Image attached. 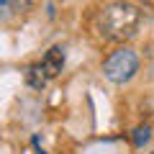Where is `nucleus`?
I'll list each match as a JSON object with an SVG mask.
<instances>
[{"label":"nucleus","mask_w":154,"mask_h":154,"mask_svg":"<svg viewBox=\"0 0 154 154\" xmlns=\"http://www.w3.org/2000/svg\"><path fill=\"white\" fill-rule=\"evenodd\" d=\"M152 154H154V152H152Z\"/></svg>","instance_id":"nucleus-6"},{"label":"nucleus","mask_w":154,"mask_h":154,"mask_svg":"<svg viewBox=\"0 0 154 154\" xmlns=\"http://www.w3.org/2000/svg\"><path fill=\"white\" fill-rule=\"evenodd\" d=\"M141 23V13L131 3H110L108 8H103L98 16V28L105 38L110 41H126L139 31Z\"/></svg>","instance_id":"nucleus-1"},{"label":"nucleus","mask_w":154,"mask_h":154,"mask_svg":"<svg viewBox=\"0 0 154 154\" xmlns=\"http://www.w3.org/2000/svg\"><path fill=\"white\" fill-rule=\"evenodd\" d=\"M41 64H44V69H46L49 77H57L62 72V67H64V49L62 46H51L46 51V57L41 59Z\"/></svg>","instance_id":"nucleus-3"},{"label":"nucleus","mask_w":154,"mask_h":154,"mask_svg":"<svg viewBox=\"0 0 154 154\" xmlns=\"http://www.w3.org/2000/svg\"><path fill=\"white\" fill-rule=\"evenodd\" d=\"M136 69H139V57H136V51L128 49V46H118V49L103 62V75L116 85L128 82V80L136 75Z\"/></svg>","instance_id":"nucleus-2"},{"label":"nucleus","mask_w":154,"mask_h":154,"mask_svg":"<svg viewBox=\"0 0 154 154\" xmlns=\"http://www.w3.org/2000/svg\"><path fill=\"white\" fill-rule=\"evenodd\" d=\"M46 80H49V75H46L44 64H33V67H28V72H26V82H28V88H33V90H44Z\"/></svg>","instance_id":"nucleus-4"},{"label":"nucleus","mask_w":154,"mask_h":154,"mask_svg":"<svg viewBox=\"0 0 154 154\" xmlns=\"http://www.w3.org/2000/svg\"><path fill=\"white\" fill-rule=\"evenodd\" d=\"M149 136H152V128L144 123V126H136L134 128V134H131V141H134V146H144V144L149 141Z\"/></svg>","instance_id":"nucleus-5"}]
</instances>
